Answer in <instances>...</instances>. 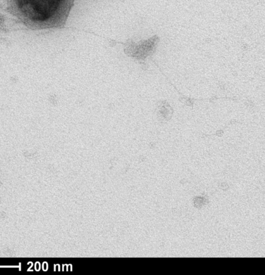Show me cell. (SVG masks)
<instances>
[{
  "instance_id": "cell-1",
  "label": "cell",
  "mask_w": 265,
  "mask_h": 275,
  "mask_svg": "<svg viewBox=\"0 0 265 275\" xmlns=\"http://www.w3.org/2000/svg\"><path fill=\"white\" fill-rule=\"evenodd\" d=\"M75 0H7L9 12L27 28H63Z\"/></svg>"
}]
</instances>
